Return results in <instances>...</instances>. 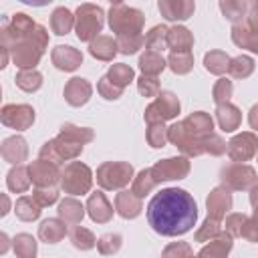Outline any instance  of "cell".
Segmentation results:
<instances>
[{
	"label": "cell",
	"mask_w": 258,
	"mask_h": 258,
	"mask_svg": "<svg viewBox=\"0 0 258 258\" xmlns=\"http://www.w3.org/2000/svg\"><path fill=\"white\" fill-rule=\"evenodd\" d=\"M109 28L117 36H127V34H141L143 24H145V14L139 8L127 6L123 2H115L109 8Z\"/></svg>",
	"instance_id": "3"
},
{
	"label": "cell",
	"mask_w": 258,
	"mask_h": 258,
	"mask_svg": "<svg viewBox=\"0 0 258 258\" xmlns=\"http://www.w3.org/2000/svg\"><path fill=\"white\" fill-rule=\"evenodd\" d=\"M216 121H218V125H220L222 131L234 133V131L240 127V123H242V113H240V109H238L236 105H232V103L218 105V107H216Z\"/></svg>",
	"instance_id": "26"
},
{
	"label": "cell",
	"mask_w": 258,
	"mask_h": 258,
	"mask_svg": "<svg viewBox=\"0 0 258 258\" xmlns=\"http://www.w3.org/2000/svg\"><path fill=\"white\" fill-rule=\"evenodd\" d=\"M181 105H179V99L175 93L171 91H161L153 103H149L145 107V113H143V119L145 123H165L169 119H175L177 113H179Z\"/></svg>",
	"instance_id": "8"
},
{
	"label": "cell",
	"mask_w": 258,
	"mask_h": 258,
	"mask_svg": "<svg viewBox=\"0 0 258 258\" xmlns=\"http://www.w3.org/2000/svg\"><path fill=\"white\" fill-rule=\"evenodd\" d=\"M83 147L85 145H77V143H71V141H64L62 137H54V139H48L40 151H38V157L40 159H46V161H52V163H62V161H69V159H75L83 153Z\"/></svg>",
	"instance_id": "9"
},
{
	"label": "cell",
	"mask_w": 258,
	"mask_h": 258,
	"mask_svg": "<svg viewBox=\"0 0 258 258\" xmlns=\"http://www.w3.org/2000/svg\"><path fill=\"white\" fill-rule=\"evenodd\" d=\"M198 220V204L181 187H165L147 204V222L159 236H183Z\"/></svg>",
	"instance_id": "1"
},
{
	"label": "cell",
	"mask_w": 258,
	"mask_h": 258,
	"mask_svg": "<svg viewBox=\"0 0 258 258\" xmlns=\"http://www.w3.org/2000/svg\"><path fill=\"white\" fill-rule=\"evenodd\" d=\"M93 185V171L81 161H71L60 171V189L69 196L89 194Z\"/></svg>",
	"instance_id": "5"
},
{
	"label": "cell",
	"mask_w": 258,
	"mask_h": 258,
	"mask_svg": "<svg viewBox=\"0 0 258 258\" xmlns=\"http://www.w3.org/2000/svg\"><path fill=\"white\" fill-rule=\"evenodd\" d=\"M137 91H139L143 97H157V95L161 93L157 77H145V75H141V77L137 79Z\"/></svg>",
	"instance_id": "54"
},
{
	"label": "cell",
	"mask_w": 258,
	"mask_h": 258,
	"mask_svg": "<svg viewBox=\"0 0 258 258\" xmlns=\"http://www.w3.org/2000/svg\"><path fill=\"white\" fill-rule=\"evenodd\" d=\"M58 137H62L64 141L77 143V145H87L95 139V131L91 127H79L73 123H64V125H60Z\"/></svg>",
	"instance_id": "31"
},
{
	"label": "cell",
	"mask_w": 258,
	"mask_h": 258,
	"mask_svg": "<svg viewBox=\"0 0 258 258\" xmlns=\"http://www.w3.org/2000/svg\"><path fill=\"white\" fill-rule=\"evenodd\" d=\"M50 60L58 71L73 73L83 64V54L79 48H75L71 44H56L50 52Z\"/></svg>",
	"instance_id": "15"
},
{
	"label": "cell",
	"mask_w": 258,
	"mask_h": 258,
	"mask_svg": "<svg viewBox=\"0 0 258 258\" xmlns=\"http://www.w3.org/2000/svg\"><path fill=\"white\" fill-rule=\"evenodd\" d=\"M244 22H246L252 30H256V32H258V0L250 4V8H248V14H246V20H244Z\"/></svg>",
	"instance_id": "57"
},
{
	"label": "cell",
	"mask_w": 258,
	"mask_h": 258,
	"mask_svg": "<svg viewBox=\"0 0 258 258\" xmlns=\"http://www.w3.org/2000/svg\"><path fill=\"white\" fill-rule=\"evenodd\" d=\"M0 121L2 125L16 129V131H26L34 123V109L26 103H10L4 105L0 111Z\"/></svg>",
	"instance_id": "11"
},
{
	"label": "cell",
	"mask_w": 258,
	"mask_h": 258,
	"mask_svg": "<svg viewBox=\"0 0 258 258\" xmlns=\"http://www.w3.org/2000/svg\"><path fill=\"white\" fill-rule=\"evenodd\" d=\"M32 198L38 202L40 208H46L58 200V191H56V187H34Z\"/></svg>",
	"instance_id": "55"
},
{
	"label": "cell",
	"mask_w": 258,
	"mask_h": 258,
	"mask_svg": "<svg viewBox=\"0 0 258 258\" xmlns=\"http://www.w3.org/2000/svg\"><path fill=\"white\" fill-rule=\"evenodd\" d=\"M87 214L93 222L97 224H107L111 218H113V206L109 204V200L105 198L103 191H95L89 196L87 200Z\"/></svg>",
	"instance_id": "21"
},
{
	"label": "cell",
	"mask_w": 258,
	"mask_h": 258,
	"mask_svg": "<svg viewBox=\"0 0 258 258\" xmlns=\"http://www.w3.org/2000/svg\"><path fill=\"white\" fill-rule=\"evenodd\" d=\"M12 250H14L16 258H36L38 246H36V240L30 234L20 232L12 238Z\"/></svg>",
	"instance_id": "37"
},
{
	"label": "cell",
	"mask_w": 258,
	"mask_h": 258,
	"mask_svg": "<svg viewBox=\"0 0 258 258\" xmlns=\"http://www.w3.org/2000/svg\"><path fill=\"white\" fill-rule=\"evenodd\" d=\"M117 46H119V52H123V54H135L145 46V36L143 34L117 36Z\"/></svg>",
	"instance_id": "48"
},
{
	"label": "cell",
	"mask_w": 258,
	"mask_h": 258,
	"mask_svg": "<svg viewBox=\"0 0 258 258\" xmlns=\"http://www.w3.org/2000/svg\"><path fill=\"white\" fill-rule=\"evenodd\" d=\"M220 181L230 191H250L258 183V173L246 163H228L220 169Z\"/></svg>",
	"instance_id": "7"
},
{
	"label": "cell",
	"mask_w": 258,
	"mask_h": 258,
	"mask_svg": "<svg viewBox=\"0 0 258 258\" xmlns=\"http://www.w3.org/2000/svg\"><path fill=\"white\" fill-rule=\"evenodd\" d=\"M28 173H30V181L36 187H54L56 183H60V169L56 163L46 161V159H36L28 163Z\"/></svg>",
	"instance_id": "14"
},
{
	"label": "cell",
	"mask_w": 258,
	"mask_h": 258,
	"mask_svg": "<svg viewBox=\"0 0 258 258\" xmlns=\"http://www.w3.org/2000/svg\"><path fill=\"white\" fill-rule=\"evenodd\" d=\"M232 236L228 232H222L218 238L206 242L202 246V250L198 252V258H228V254L232 252Z\"/></svg>",
	"instance_id": "23"
},
{
	"label": "cell",
	"mask_w": 258,
	"mask_h": 258,
	"mask_svg": "<svg viewBox=\"0 0 258 258\" xmlns=\"http://www.w3.org/2000/svg\"><path fill=\"white\" fill-rule=\"evenodd\" d=\"M189 169H191V163H189V157H185V155L161 159L151 167V171L159 183L171 181V179H183V177H187Z\"/></svg>",
	"instance_id": "13"
},
{
	"label": "cell",
	"mask_w": 258,
	"mask_h": 258,
	"mask_svg": "<svg viewBox=\"0 0 258 258\" xmlns=\"http://www.w3.org/2000/svg\"><path fill=\"white\" fill-rule=\"evenodd\" d=\"M62 95L71 107H83L93 95V85L83 77H73L71 81H67Z\"/></svg>",
	"instance_id": "18"
},
{
	"label": "cell",
	"mask_w": 258,
	"mask_h": 258,
	"mask_svg": "<svg viewBox=\"0 0 258 258\" xmlns=\"http://www.w3.org/2000/svg\"><path fill=\"white\" fill-rule=\"evenodd\" d=\"M167 67V60L159 54V52H151V50H145L141 56H139V69L145 77H157L163 69Z\"/></svg>",
	"instance_id": "36"
},
{
	"label": "cell",
	"mask_w": 258,
	"mask_h": 258,
	"mask_svg": "<svg viewBox=\"0 0 258 258\" xmlns=\"http://www.w3.org/2000/svg\"><path fill=\"white\" fill-rule=\"evenodd\" d=\"M145 139H147V143H149L153 149L165 147V143L169 141V139H167V127H165L163 123H149V125H147Z\"/></svg>",
	"instance_id": "47"
},
{
	"label": "cell",
	"mask_w": 258,
	"mask_h": 258,
	"mask_svg": "<svg viewBox=\"0 0 258 258\" xmlns=\"http://www.w3.org/2000/svg\"><path fill=\"white\" fill-rule=\"evenodd\" d=\"M133 177L135 173L129 161H105L97 167V183L103 189H123Z\"/></svg>",
	"instance_id": "6"
},
{
	"label": "cell",
	"mask_w": 258,
	"mask_h": 258,
	"mask_svg": "<svg viewBox=\"0 0 258 258\" xmlns=\"http://www.w3.org/2000/svg\"><path fill=\"white\" fill-rule=\"evenodd\" d=\"M167 46L171 48V52H189L194 46V34L189 32V28L175 24L169 28L167 34Z\"/></svg>",
	"instance_id": "28"
},
{
	"label": "cell",
	"mask_w": 258,
	"mask_h": 258,
	"mask_svg": "<svg viewBox=\"0 0 258 258\" xmlns=\"http://www.w3.org/2000/svg\"><path fill=\"white\" fill-rule=\"evenodd\" d=\"M256 157H258V155H256Z\"/></svg>",
	"instance_id": "64"
},
{
	"label": "cell",
	"mask_w": 258,
	"mask_h": 258,
	"mask_svg": "<svg viewBox=\"0 0 258 258\" xmlns=\"http://www.w3.org/2000/svg\"><path fill=\"white\" fill-rule=\"evenodd\" d=\"M228 157L234 161V163H244V161H250L252 157L258 155V137L256 133L252 131H244V133H238L234 135L230 141H228Z\"/></svg>",
	"instance_id": "12"
},
{
	"label": "cell",
	"mask_w": 258,
	"mask_h": 258,
	"mask_svg": "<svg viewBox=\"0 0 258 258\" xmlns=\"http://www.w3.org/2000/svg\"><path fill=\"white\" fill-rule=\"evenodd\" d=\"M67 236V224L60 218H46L38 226V238L46 244H56Z\"/></svg>",
	"instance_id": "27"
},
{
	"label": "cell",
	"mask_w": 258,
	"mask_h": 258,
	"mask_svg": "<svg viewBox=\"0 0 258 258\" xmlns=\"http://www.w3.org/2000/svg\"><path fill=\"white\" fill-rule=\"evenodd\" d=\"M157 8L167 22H183L194 16L196 4L194 0H159Z\"/></svg>",
	"instance_id": "17"
},
{
	"label": "cell",
	"mask_w": 258,
	"mask_h": 258,
	"mask_svg": "<svg viewBox=\"0 0 258 258\" xmlns=\"http://www.w3.org/2000/svg\"><path fill=\"white\" fill-rule=\"evenodd\" d=\"M204 149H206V153H210V155H214V157H220V155H224V153L228 151V143L224 141L222 135L212 133V135H208V137L204 139Z\"/></svg>",
	"instance_id": "53"
},
{
	"label": "cell",
	"mask_w": 258,
	"mask_h": 258,
	"mask_svg": "<svg viewBox=\"0 0 258 258\" xmlns=\"http://www.w3.org/2000/svg\"><path fill=\"white\" fill-rule=\"evenodd\" d=\"M30 173L26 165H14L6 175V185L14 194H24L30 187Z\"/></svg>",
	"instance_id": "32"
},
{
	"label": "cell",
	"mask_w": 258,
	"mask_h": 258,
	"mask_svg": "<svg viewBox=\"0 0 258 258\" xmlns=\"http://www.w3.org/2000/svg\"><path fill=\"white\" fill-rule=\"evenodd\" d=\"M242 238L248 242H258V220L248 218L244 228H242Z\"/></svg>",
	"instance_id": "56"
},
{
	"label": "cell",
	"mask_w": 258,
	"mask_h": 258,
	"mask_svg": "<svg viewBox=\"0 0 258 258\" xmlns=\"http://www.w3.org/2000/svg\"><path fill=\"white\" fill-rule=\"evenodd\" d=\"M161 258H196V254L187 242H171L163 248Z\"/></svg>",
	"instance_id": "50"
},
{
	"label": "cell",
	"mask_w": 258,
	"mask_h": 258,
	"mask_svg": "<svg viewBox=\"0 0 258 258\" xmlns=\"http://www.w3.org/2000/svg\"><path fill=\"white\" fill-rule=\"evenodd\" d=\"M58 218L64 222V224H81V220L85 218V212L87 208L73 196L64 198L60 204H58Z\"/></svg>",
	"instance_id": "29"
},
{
	"label": "cell",
	"mask_w": 258,
	"mask_h": 258,
	"mask_svg": "<svg viewBox=\"0 0 258 258\" xmlns=\"http://www.w3.org/2000/svg\"><path fill=\"white\" fill-rule=\"evenodd\" d=\"M143 210V204H141V198H137L133 191H127V189H121L117 196H115V212L125 218V220H133L141 214Z\"/></svg>",
	"instance_id": "22"
},
{
	"label": "cell",
	"mask_w": 258,
	"mask_h": 258,
	"mask_svg": "<svg viewBox=\"0 0 258 258\" xmlns=\"http://www.w3.org/2000/svg\"><path fill=\"white\" fill-rule=\"evenodd\" d=\"M204 67L208 73L212 75H224L228 73V67H230V56L224 52V50H210L204 54Z\"/></svg>",
	"instance_id": "38"
},
{
	"label": "cell",
	"mask_w": 258,
	"mask_h": 258,
	"mask_svg": "<svg viewBox=\"0 0 258 258\" xmlns=\"http://www.w3.org/2000/svg\"><path fill=\"white\" fill-rule=\"evenodd\" d=\"M196 258H198V254H196Z\"/></svg>",
	"instance_id": "63"
},
{
	"label": "cell",
	"mask_w": 258,
	"mask_h": 258,
	"mask_svg": "<svg viewBox=\"0 0 258 258\" xmlns=\"http://www.w3.org/2000/svg\"><path fill=\"white\" fill-rule=\"evenodd\" d=\"M222 234V220H216V218H206L204 224L196 230L194 234V240L196 242H210L214 238H218Z\"/></svg>",
	"instance_id": "44"
},
{
	"label": "cell",
	"mask_w": 258,
	"mask_h": 258,
	"mask_svg": "<svg viewBox=\"0 0 258 258\" xmlns=\"http://www.w3.org/2000/svg\"><path fill=\"white\" fill-rule=\"evenodd\" d=\"M121 244H123V238L121 234H115V232H109V234H103L99 240H97V250L99 254L103 256H113L121 250Z\"/></svg>",
	"instance_id": "46"
},
{
	"label": "cell",
	"mask_w": 258,
	"mask_h": 258,
	"mask_svg": "<svg viewBox=\"0 0 258 258\" xmlns=\"http://www.w3.org/2000/svg\"><path fill=\"white\" fill-rule=\"evenodd\" d=\"M252 218H254V220H258V208H254V214H252Z\"/></svg>",
	"instance_id": "62"
},
{
	"label": "cell",
	"mask_w": 258,
	"mask_h": 258,
	"mask_svg": "<svg viewBox=\"0 0 258 258\" xmlns=\"http://www.w3.org/2000/svg\"><path fill=\"white\" fill-rule=\"evenodd\" d=\"M181 123H183L185 131H187L191 137H196V139H206L208 135L214 133V119H212V115L206 113V111H194V113L187 115Z\"/></svg>",
	"instance_id": "19"
},
{
	"label": "cell",
	"mask_w": 258,
	"mask_h": 258,
	"mask_svg": "<svg viewBox=\"0 0 258 258\" xmlns=\"http://www.w3.org/2000/svg\"><path fill=\"white\" fill-rule=\"evenodd\" d=\"M71 242H73V246L77 248V250H91V248H95L97 246V238H95V234L89 230V228H83V226H75L73 230H71Z\"/></svg>",
	"instance_id": "43"
},
{
	"label": "cell",
	"mask_w": 258,
	"mask_h": 258,
	"mask_svg": "<svg viewBox=\"0 0 258 258\" xmlns=\"http://www.w3.org/2000/svg\"><path fill=\"white\" fill-rule=\"evenodd\" d=\"M232 93H234L232 81L226 79V77H222V79L216 81V85H214V89H212V99H214L216 105H226V103H230Z\"/></svg>",
	"instance_id": "49"
},
{
	"label": "cell",
	"mask_w": 258,
	"mask_h": 258,
	"mask_svg": "<svg viewBox=\"0 0 258 258\" xmlns=\"http://www.w3.org/2000/svg\"><path fill=\"white\" fill-rule=\"evenodd\" d=\"M105 24V12L101 6L85 2L75 10V32L81 42H93Z\"/></svg>",
	"instance_id": "4"
},
{
	"label": "cell",
	"mask_w": 258,
	"mask_h": 258,
	"mask_svg": "<svg viewBox=\"0 0 258 258\" xmlns=\"http://www.w3.org/2000/svg\"><path fill=\"white\" fill-rule=\"evenodd\" d=\"M2 46H6L10 50V58L20 71H30L40 62V58L48 46V32L42 24H38L28 34H22L18 38L2 42Z\"/></svg>",
	"instance_id": "2"
},
{
	"label": "cell",
	"mask_w": 258,
	"mask_h": 258,
	"mask_svg": "<svg viewBox=\"0 0 258 258\" xmlns=\"http://www.w3.org/2000/svg\"><path fill=\"white\" fill-rule=\"evenodd\" d=\"M16 87L22 89L24 93H34L42 87V75L36 71V69H30V71H18L16 73Z\"/></svg>",
	"instance_id": "41"
},
{
	"label": "cell",
	"mask_w": 258,
	"mask_h": 258,
	"mask_svg": "<svg viewBox=\"0 0 258 258\" xmlns=\"http://www.w3.org/2000/svg\"><path fill=\"white\" fill-rule=\"evenodd\" d=\"M167 34H169L167 26H163V24L153 26L145 36V48L151 50V52H159L161 54V50L167 48Z\"/></svg>",
	"instance_id": "39"
},
{
	"label": "cell",
	"mask_w": 258,
	"mask_h": 258,
	"mask_svg": "<svg viewBox=\"0 0 258 258\" xmlns=\"http://www.w3.org/2000/svg\"><path fill=\"white\" fill-rule=\"evenodd\" d=\"M248 8H250V4H248L246 0H222V2H220L222 14H224L232 24L244 22V20H246V14H248Z\"/></svg>",
	"instance_id": "35"
},
{
	"label": "cell",
	"mask_w": 258,
	"mask_h": 258,
	"mask_svg": "<svg viewBox=\"0 0 258 258\" xmlns=\"http://www.w3.org/2000/svg\"><path fill=\"white\" fill-rule=\"evenodd\" d=\"M157 183H159V181L155 179L151 167H145V169H141V171L133 177V181H131V191H133L137 198H145L147 194H151V191L157 187Z\"/></svg>",
	"instance_id": "34"
},
{
	"label": "cell",
	"mask_w": 258,
	"mask_h": 258,
	"mask_svg": "<svg viewBox=\"0 0 258 258\" xmlns=\"http://www.w3.org/2000/svg\"><path fill=\"white\" fill-rule=\"evenodd\" d=\"M232 42L240 48H246L254 54H258V32L252 30L246 22H238V24H232Z\"/></svg>",
	"instance_id": "24"
},
{
	"label": "cell",
	"mask_w": 258,
	"mask_h": 258,
	"mask_svg": "<svg viewBox=\"0 0 258 258\" xmlns=\"http://www.w3.org/2000/svg\"><path fill=\"white\" fill-rule=\"evenodd\" d=\"M248 123H250V127L254 131H258V103L252 105V109L248 111Z\"/></svg>",
	"instance_id": "58"
},
{
	"label": "cell",
	"mask_w": 258,
	"mask_h": 258,
	"mask_svg": "<svg viewBox=\"0 0 258 258\" xmlns=\"http://www.w3.org/2000/svg\"><path fill=\"white\" fill-rule=\"evenodd\" d=\"M107 77H109V81H113L117 87L125 89V87L135 79V73H133V69H131L129 64H125V62H115V64L109 67Z\"/></svg>",
	"instance_id": "42"
},
{
	"label": "cell",
	"mask_w": 258,
	"mask_h": 258,
	"mask_svg": "<svg viewBox=\"0 0 258 258\" xmlns=\"http://www.w3.org/2000/svg\"><path fill=\"white\" fill-rule=\"evenodd\" d=\"M165 60H167V67L175 75H187L194 69V56H191V52H169V56Z\"/></svg>",
	"instance_id": "45"
},
{
	"label": "cell",
	"mask_w": 258,
	"mask_h": 258,
	"mask_svg": "<svg viewBox=\"0 0 258 258\" xmlns=\"http://www.w3.org/2000/svg\"><path fill=\"white\" fill-rule=\"evenodd\" d=\"M89 52H91V56H93V58L109 62V60H113V58H115V54L119 52L117 38L107 36V34H101V36H97V38L89 44Z\"/></svg>",
	"instance_id": "25"
},
{
	"label": "cell",
	"mask_w": 258,
	"mask_h": 258,
	"mask_svg": "<svg viewBox=\"0 0 258 258\" xmlns=\"http://www.w3.org/2000/svg\"><path fill=\"white\" fill-rule=\"evenodd\" d=\"M254 58L248 56V54H238L234 58H230V67H228V73L234 77V79H248L252 73H254Z\"/></svg>",
	"instance_id": "40"
},
{
	"label": "cell",
	"mask_w": 258,
	"mask_h": 258,
	"mask_svg": "<svg viewBox=\"0 0 258 258\" xmlns=\"http://www.w3.org/2000/svg\"><path fill=\"white\" fill-rule=\"evenodd\" d=\"M206 210L210 218H216V220L226 218V214L232 210V191L224 185L214 187L206 198Z\"/></svg>",
	"instance_id": "16"
},
{
	"label": "cell",
	"mask_w": 258,
	"mask_h": 258,
	"mask_svg": "<svg viewBox=\"0 0 258 258\" xmlns=\"http://www.w3.org/2000/svg\"><path fill=\"white\" fill-rule=\"evenodd\" d=\"M73 28H75V14L69 8H64V6L54 8L52 14H50V30L56 36H64Z\"/></svg>",
	"instance_id": "30"
},
{
	"label": "cell",
	"mask_w": 258,
	"mask_h": 258,
	"mask_svg": "<svg viewBox=\"0 0 258 258\" xmlns=\"http://www.w3.org/2000/svg\"><path fill=\"white\" fill-rule=\"evenodd\" d=\"M97 91H99V95H101L103 99H107V101H117V99L123 95V89L117 87L113 81H109L107 75L99 79V83H97Z\"/></svg>",
	"instance_id": "51"
},
{
	"label": "cell",
	"mask_w": 258,
	"mask_h": 258,
	"mask_svg": "<svg viewBox=\"0 0 258 258\" xmlns=\"http://www.w3.org/2000/svg\"><path fill=\"white\" fill-rule=\"evenodd\" d=\"M0 153H2L4 161L12 163V165H22V161H26V157H28L26 139L20 137V135L6 137L2 141V145H0Z\"/></svg>",
	"instance_id": "20"
},
{
	"label": "cell",
	"mask_w": 258,
	"mask_h": 258,
	"mask_svg": "<svg viewBox=\"0 0 258 258\" xmlns=\"http://www.w3.org/2000/svg\"><path fill=\"white\" fill-rule=\"evenodd\" d=\"M14 212H16V218L22 220V222H34L38 220L42 208L38 206V202L32 198V196H20L14 204Z\"/></svg>",
	"instance_id": "33"
},
{
	"label": "cell",
	"mask_w": 258,
	"mask_h": 258,
	"mask_svg": "<svg viewBox=\"0 0 258 258\" xmlns=\"http://www.w3.org/2000/svg\"><path fill=\"white\" fill-rule=\"evenodd\" d=\"M167 139H169V143L175 145L185 157H200V155L206 153V149H204V139L191 137V135L185 131V127H183L181 121H177V123H173L171 127H167Z\"/></svg>",
	"instance_id": "10"
},
{
	"label": "cell",
	"mask_w": 258,
	"mask_h": 258,
	"mask_svg": "<svg viewBox=\"0 0 258 258\" xmlns=\"http://www.w3.org/2000/svg\"><path fill=\"white\" fill-rule=\"evenodd\" d=\"M0 240H2V246H0V252L4 254L8 250V236L6 234H0Z\"/></svg>",
	"instance_id": "61"
},
{
	"label": "cell",
	"mask_w": 258,
	"mask_h": 258,
	"mask_svg": "<svg viewBox=\"0 0 258 258\" xmlns=\"http://www.w3.org/2000/svg\"><path fill=\"white\" fill-rule=\"evenodd\" d=\"M246 220H248V216H246V214L232 212V214H228V216H226L224 228H226V232H228L232 238H238V236H242V228H244Z\"/></svg>",
	"instance_id": "52"
},
{
	"label": "cell",
	"mask_w": 258,
	"mask_h": 258,
	"mask_svg": "<svg viewBox=\"0 0 258 258\" xmlns=\"http://www.w3.org/2000/svg\"><path fill=\"white\" fill-rule=\"evenodd\" d=\"M250 204H252V208H258V183L250 189Z\"/></svg>",
	"instance_id": "59"
},
{
	"label": "cell",
	"mask_w": 258,
	"mask_h": 258,
	"mask_svg": "<svg viewBox=\"0 0 258 258\" xmlns=\"http://www.w3.org/2000/svg\"><path fill=\"white\" fill-rule=\"evenodd\" d=\"M2 204H4V208H2V212H0V214H2V216H6V214L10 212V200H8V196H6V194H2Z\"/></svg>",
	"instance_id": "60"
}]
</instances>
